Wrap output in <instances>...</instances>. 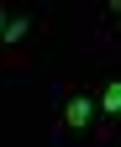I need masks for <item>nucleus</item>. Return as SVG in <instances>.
Instances as JSON below:
<instances>
[{"label": "nucleus", "mask_w": 121, "mask_h": 147, "mask_svg": "<svg viewBox=\"0 0 121 147\" xmlns=\"http://www.w3.org/2000/svg\"><path fill=\"white\" fill-rule=\"evenodd\" d=\"M95 110H100V100H90V95H74V100L63 105V121L74 126V131H84V126L95 121Z\"/></svg>", "instance_id": "obj_1"}, {"label": "nucleus", "mask_w": 121, "mask_h": 147, "mask_svg": "<svg viewBox=\"0 0 121 147\" xmlns=\"http://www.w3.org/2000/svg\"><path fill=\"white\" fill-rule=\"evenodd\" d=\"M26 26H32L26 16H11V26H5V42H16V37H26Z\"/></svg>", "instance_id": "obj_3"}, {"label": "nucleus", "mask_w": 121, "mask_h": 147, "mask_svg": "<svg viewBox=\"0 0 121 147\" xmlns=\"http://www.w3.org/2000/svg\"><path fill=\"white\" fill-rule=\"evenodd\" d=\"M100 110H105V116H121V79H111L100 89Z\"/></svg>", "instance_id": "obj_2"}, {"label": "nucleus", "mask_w": 121, "mask_h": 147, "mask_svg": "<svg viewBox=\"0 0 121 147\" xmlns=\"http://www.w3.org/2000/svg\"><path fill=\"white\" fill-rule=\"evenodd\" d=\"M5 26H11V16H5V11H0V37H5Z\"/></svg>", "instance_id": "obj_4"}]
</instances>
